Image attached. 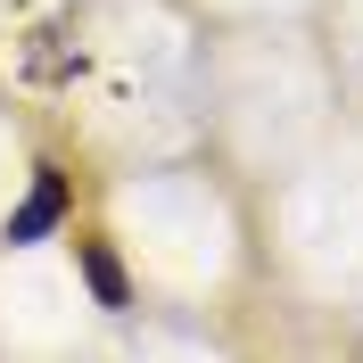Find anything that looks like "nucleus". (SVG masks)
Here are the masks:
<instances>
[{"label": "nucleus", "instance_id": "f03ea898", "mask_svg": "<svg viewBox=\"0 0 363 363\" xmlns=\"http://www.w3.org/2000/svg\"><path fill=\"white\" fill-rule=\"evenodd\" d=\"M74 256H83V272H91V297H99L108 314H124V306H133V281H124V264L108 256V240H83Z\"/></svg>", "mask_w": 363, "mask_h": 363}, {"label": "nucleus", "instance_id": "f257e3e1", "mask_svg": "<svg viewBox=\"0 0 363 363\" xmlns=\"http://www.w3.org/2000/svg\"><path fill=\"white\" fill-rule=\"evenodd\" d=\"M67 206H74L67 174H58V165H33V190L17 199V215H9V248H33V240H50V231L67 223Z\"/></svg>", "mask_w": 363, "mask_h": 363}]
</instances>
